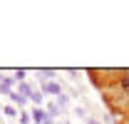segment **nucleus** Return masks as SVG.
<instances>
[{"label": "nucleus", "mask_w": 129, "mask_h": 124, "mask_svg": "<svg viewBox=\"0 0 129 124\" xmlns=\"http://www.w3.org/2000/svg\"><path fill=\"white\" fill-rule=\"evenodd\" d=\"M30 119H32L35 124H52V122H50V117H47V112H45V109H40V107L30 112Z\"/></svg>", "instance_id": "1"}, {"label": "nucleus", "mask_w": 129, "mask_h": 124, "mask_svg": "<svg viewBox=\"0 0 129 124\" xmlns=\"http://www.w3.org/2000/svg\"><path fill=\"white\" fill-rule=\"evenodd\" d=\"M40 92H47V94H62V87L57 82H42V89Z\"/></svg>", "instance_id": "2"}, {"label": "nucleus", "mask_w": 129, "mask_h": 124, "mask_svg": "<svg viewBox=\"0 0 129 124\" xmlns=\"http://www.w3.org/2000/svg\"><path fill=\"white\" fill-rule=\"evenodd\" d=\"M13 82H15L13 77H3V79H0V92H3V94H10V87H13Z\"/></svg>", "instance_id": "3"}, {"label": "nucleus", "mask_w": 129, "mask_h": 124, "mask_svg": "<svg viewBox=\"0 0 129 124\" xmlns=\"http://www.w3.org/2000/svg\"><path fill=\"white\" fill-rule=\"evenodd\" d=\"M8 97H10L15 104H20V107H25V102H27V97H22V94H17V92H10Z\"/></svg>", "instance_id": "4"}, {"label": "nucleus", "mask_w": 129, "mask_h": 124, "mask_svg": "<svg viewBox=\"0 0 129 124\" xmlns=\"http://www.w3.org/2000/svg\"><path fill=\"white\" fill-rule=\"evenodd\" d=\"M47 117H50V122H55V119L60 117V107H57V104H50L47 107Z\"/></svg>", "instance_id": "5"}, {"label": "nucleus", "mask_w": 129, "mask_h": 124, "mask_svg": "<svg viewBox=\"0 0 129 124\" xmlns=\"http://www.w3.org/2000/svg\"><path fill=\"white\" fill-rule=\"evenodd\" d=\"M30 99H32V102H35V104H42V99H45V97H42V92H40V89H32Z\"/></svg>", "instance_id": "6"}, {"label": "nucleus", "mask_w": 129, "mask_h": 124, "mask_svg": "<svg viewBox=\"0 0 129 124\" xmlns=\"http://www.w3.org/2000/svg\"><path fill=\"white\" fill-rule=\"evenodd\" d=\"M60 109H64L67 104H70V97H64V94H57V102H55Z\"/></svg>", "instance_id": "7"}, {"label": "nucleus", "mask_w": 129, "mask_h": 124, "mask_svg": "<svg viewBox=\"0 0 129 124\" xmlns=\"http://www.w3.org/2000/svg\"><path fill=\"white\" fill-rule=\"evenodd\" d=\"M75 114H77L80 119H87V109H84V107H77V109H75Z\"/></svg>", "instance_id": "8"}, {"label": "nucleus", "mask_w": 129, "mask_h": 124, "mask_svg": "<svg viewBox=\"0 0 129 124\" xmlns=\"http://www.w3.org/2000/svg\"><path fill=\"white\" fill-rule=\"evenodd\" d=\"M40 75H42V82H45V79H50L55 72H52V70H40Z\"/></svg>", "instance_id": "9"}, {"label": "nucleus", "mask_w": 129, "mask_h": 124, "mask_svg": "<svg viewBox=\"0 0 129 124\" xmlns=\"http://www.w3.org/2000/svg\"><path fill=\"white\" fill-rule=\"evenodd\" d=\"M20 124H30V114H27V112L20 114Z\"/></svg>", "instance_id": "10"}, {"label": "nucleus", "mask_w": 129, "mask_h": 124, "mask_svg": "<svg viewBox=\"0 0 129 124\" xmlns=\"http://www.w3.org/2000/svg\"><path fill=\"white\" fill-rule=\"evenodd\" d=\"M104 124H117L114 122V114H104Z\"/></svg>", "instance_id": "11"}, {"label": "nucleus", "mask_w": 129, "mask_h": 124, "mask_svg": "<svg viewBox=\"0 0 129 124\" xmlns=\"http://www.w3.org/2000/svg\"><path fill=\"white\" fill-rule=\"evenodd\" d=\"M15 79H20V82H22V79H25V70H17V72H15Z\"/></svg>", "instance_id": "12"}, {"label": "nucleus", "mask_w": 129, "mask_h": 124, "mask_svg": "<svg viewBox=\"0 0 129 124\" xmlns=\"http://www.w3.org/2000/svg\"><path fill=\"white\" fill-rule=\"evenodd\" d=\"M87 124H99V119H94V117H87Z\"/></svg>", "instance_id": "13"}, {"label": "nucleus", "mask_w": 129, "mask_h": 124, "mask_svg": "<svg viewBox=\"0 0 129 124\" xmlns=\"http://www.w3.org/2000/svg\"><path fill=\"white\" fill-rule=\"evenodd\" d=\"M57 124H70V122H57Z\"/></svg>", "instance_id": "14"}]
</instances>
